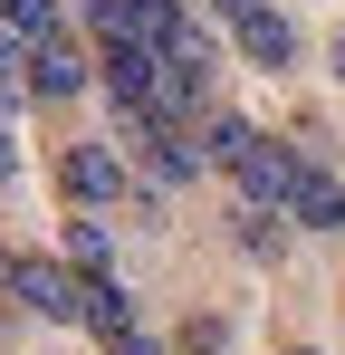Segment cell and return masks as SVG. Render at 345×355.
<instances>
[{
  "instance_id": "6da1fadb",
  "label": "cell",
  "mask_w": 345,
  "mask_h": 355,
  "mask_svg": "<svg viewBox=\"0 0 345 355\" xmlns=\"http://www.w3.org/2000/svg\"><path fill=\"white\" fill-rule=\"evenodd\" d=\"M202 154H211V164H230L249 202H288V192H297V173H307V164L288 154L278 135H259V125H240V116L211 125V144H202Z\"/></svg>"
},
{
  "instance_id": "7a4b0ae2",
  "label": "cell",
  "mask_w": 345,
  "mask_h": 355,
  "mask_svg": "<svg viewBox=\"0 0 345 355\" xmlns=\"http://www.w3.org/2000/svg\"><path fill=\"white\" fill-rule=\"evenodd\" d=\"M87 19H96L106 49H154L163 58L182 39V0H87Z\"/></svg>"
},
{
  "instance_id": "3957f363",
  "label": "cell",
  "mask_w": 345,
  "mask_h": 355,
  "mask_svg": "<svg viewBox=\"0 0 345 355\" xmlns=\"http://www.w3.org/2000/svg\"><path fill=\"white\" fill-rule=\"evenodd\" d=\"M10 288L29 297L39 317H57V327H67V317H87V279H67L57 259H10Z\"/></svg>"
},
{
  "instance_id": "277c9868",
  "label": "cell",
  "mask_w": 345,
  "mask_h": 355,
  "mask_svg": "<svg viewBox=\"0 0 345 355\" xmlns=\"http://www.w3.org/2000/svg\"><path fill=\"white\" fill-rule=\"evenodd\" d=\"M57 182H67L77 202H115V192H125V173H115L106 144H67V154H57Z\"/></svg>"
},
{
  "instance_id": "5b68a950",
  "label": "cell",
  "mask_w": 345,
  "mask_h": 355,
  "mask_svg": "<svg viewBox=\"0 0 345 355\" xmlns=\"http://www.w3.org/2000/svg\"><path fill=\"white\" fill-rule=\"evenodd\" d=\"M19 67H29V96H77V87H87V58H77L67 39H39Z\"/></svg>"
},
{
  "instance_id": "8992f818",
  "label": "cell",
  "mask_w": 345,
  "mask_h": 355,
  "mask_svg": "<svg viewBox=\"0 0 345 355\" xmlns=\"http://www.w3.org/2000/svg\"><path fill=\"white\" fill-rule=\"evenodd\" d=\"M230 29H240V49H249L259 67H288V58H297V29H288V19L269 10V0H259V10H240Z\"/></svg>"
},
{
  "instance_id": "52a82bcc",
  "label": "cell",
  "mask_w": 345,
  "mask_h": 355,
  "mask_svg": "<svg viewBox=\"0 0 345 355\" xmlns=\"http://www.w3.org/2000/svg\"><path fill=\"white\" fill-rule=\"evenodd\" d=\"M288 211H297V221H317V231H336V221H345V182L307 164V173H297V192H288Z\"/></svg>"
},
{
  "instance_id": "ba28073f",
  "label": "cell",
  "mask_w": 345,
  "mask_h": 355,
  "mask_svg": "<svg viewBox=\"0 0 345 355\" xmlns=\"http://www.w3.org/2000/svg\"><path fill=\"white\" fill-rule=\"evenodd\" d=\"M144 154H154V182H192L202 173V144L182 125H144Z\"/></svg>"
},
{
  "instance_id": "9c48e42d",
  "label": "cell",
  "mask_w": 345,
  "mask_h": 355,
  "mask_svg": "<svg viewBox=\"0 0 345 355\" xmlns=\"http://www.w3.org/2000/svg\"><path fill=\"white\" fill-rule=\"evenodd\" d=\"M87 327H96V336H115V346H125V336H134V297L115 288V279H87Z\"/></svg>"
},
{
  "instance_id": "30bf717a",
  "label": "cell",
  "mask_w": 345,
  "mask_h": 355,
  "mask_svg": "<svg viewBox=\"0 0 345 355\" xmlns=\"http://www.w3.org/2000/svg\"><path fill=\"white\" fill-rule=\"evenodd\" d=\"M67 259L106 279V221H67Z\"/></svg>"
},
{
  "instance_id": "8fae6325",
  "label": "cell",
  "mask_w": 345,
  "mask_h": 355,
  "mask_svg": "<svg viewBox=\"0 0 345 355\" xmlns=\"http://www.w3.org/2000/svg\"><path fill=\"white\" fill-rule=\"evenodd\" d=\"M230 231L249 240V250H259V259H278V221H269V211H240V221H230Z\"/></svg>"
},
{
  "instance_id": "7c38bea8",
  "label": "cell",
  "mask_w": 345,
  "mask_h": 355,
  "mask_svg": "<svg viewBox=\"0 0 345 355\" xmlns=\"http://www.w3.org/2000/svg\"><path fill=\"white\" fill-rule=\"evenodd\" d=\"M221 346H230L221 317H192V327H182V355H221Z\"/></svg>"
},
{
  "instance_id": "4fadbf2b",
  "label": "cell",
  "mask_w": 345,
  "mask_h": 355,
  "mask_svg": "<svg viewBox=\"0 0 345 355\" xmlns=\"http://www.w3.org/2000/svg\"><path fill=\"white\" fill-rule=\"evenodd\" d=\"M10 96H19V49L0 39V106H10Z\"/></svg>"
},
{
  "instance_id": "5bb4252c",
  "label": "cell",
  "mask_w": 345,
  "mask_h": 355,
  "mask_svg": "<svg viewBox=\"0 0 345 355\" xmlns=\"http://www.w3.org/2000/svg\"><path fill=\"white\" fill-rule=\"evenodd\" d=\"M115 355H163V346H154V336H144V327H134V336H125V346H115Z\"/></svg>"
},
{
  "instance_id": "9a60e30c",
  "label": "cell",
  "mask_w": 345,
  "mask_h": 355,
  "mask_svg": "<svg viewBox=\"0 0 345 355\" xmlns=\"http://www.w3.org/2000/svg\"><path fill=\"white\" fill-rule=\"evenodd\" d=\"M0 173H10V125H0Z\"/></svg>"
},
{
  "instance_id": "2e32d148",
  "label": "cell",
  "mask_w": 345,
  "mask_h": 355,
  "mask_svg": "<svg viewBox=\"0 0 345 355\" xmlns=\"http://www.w3.org/2000/svg\"><path fill=\"white\" fill-rule=\"evenodd\" d=\"M221 10H230V19H240V10H259V0H221Z\"/></svg>"
},
{
  "instance_id": "e0dca14e",
  "label": "cell",
  "mask_w": 345,
  "mask_h": 355,
  "mask_svg": "<svg viewBox=\"0 0 345 355\" xmlns=\"http://www.w3.org/2000/svg\"><path fill=\"white\" fill-rule=\"evenodd\" d=\"M336 67H345V49H336Z\"/></svg>"
}]
</instances>
